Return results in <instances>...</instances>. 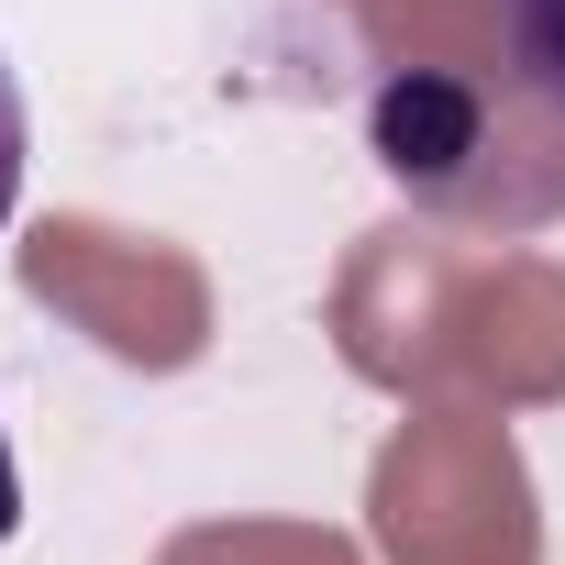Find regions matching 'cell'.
I'll use <instances>...</instances> for the list:
<instances>
[{"label":"cell","mask_w":565,"mask_h":565,"mask_svg":"<svg viewBox=\"0 0 565 565\" xmlns=\"http://www.w3.org/2000/svg\"><path fill=\"white\" fill-rule=\"evenodd\" d=\"M23 532V477H12V444H0V543Z\"/></svg>","instance_id":"4"},{"label":"cell","mask_w":565,"mask_h":565,"mask_svg":"<svg viewBox=\"0 0 565 565\" xmlns=\"http://www.w3.org/2000/svg\"><path fill=\"white\" fill-rule=\"evenodd\" d=\"M510 111H521V89H510ZM510 111L488 122V89L455 78V67H399V78H377V100H366V145H377V167H388L411 200H433V211L543 222L532 178H510Z\"/></svg>","instance_id":"1"},{"label":"cell","mask_w":565,"mask_h":565,"mask_svg":"<svg viewBox=\"0 0 565 565\" xmlns=\"http://www.w3.org/2000/svg\"><path fill=\"white\" fill-rule=\"evenodd\" d=\"M499 78L565 111V0H499Z\"/></svg>","instance_id":"2"},{"label":"cell","mask_w":565,"mask_h":565,"mask_svg":"<svg viewBox=\"0 0 565 565\" xmlns=\"http://www.w3.org/2000/svg\"><path fill=\"white\" fill-rule=\"evenodd\" d=\"M23 156H34V111H23L12 56H0V222H12V200H23Z\"/></svg>","instance_id":"3"}]
</instances>
